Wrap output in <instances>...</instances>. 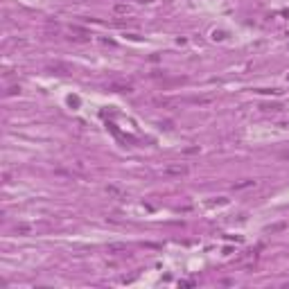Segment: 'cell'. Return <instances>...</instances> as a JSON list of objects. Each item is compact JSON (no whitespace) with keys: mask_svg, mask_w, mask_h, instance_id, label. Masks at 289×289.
Segmentation results:
<instances>
[{"mask_svg":"<svg viewBox=\"0 0 289 289\" xmlns=\"http://www.w3.org/2000/svg\"><path fill=\"white\" fill-rule=\"evenodd\" d=\"M163 174L165 176H183V174H188V167L185 165H167L163 170Z\"/></svg>","mask_w":289,"mask_h":289,"instance_id":"1","label":"cell"},{"mask_svg":"<svg viewBox=\"0 0 289 289\" xmlns=\"http://www.w3.org/2000/svg\"><path fill=\"white\" fill-rule=\"evenodd\" d=\"M108 88H111V90H118V93H131V86H129V84H111Z\"/></svg>","mask_w":289,"mask_h":289,"instance_id":"2","label":"cell"},{"mask_svg":"<svg viewBox=\"0 0 289 289\" xmlns=\"http://www.w3.org/2000/svg\"><path fill=\"white\" fill-rule=\"evenodd\" d=\"M18 90H20V88H18V86H11V88L7 90V95H16V93H18Z\"/></svg>","mask_w":289,"mask_h":289,"instance_id":"3","label":"cell"}]
</instances>
